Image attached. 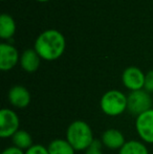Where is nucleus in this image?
<instances>
[{"instance_id":"nucleus-1","label":"nucleus","mask_w":153,"mask_h":154,"mask_svg":"<svg viewBox=\"0 0 153 154\" xmlns=\"http://www.w3.org/2000/svg\"><path fill=\"white\" fill-rule=\"evenodd\" d=\"M66 40L58 29H46L37 37L34 49L40 58L45 61H55L64 54Z\"/></svg>"},{"instance_id":"nucleus-2","label":"nucleus","mask_w":153,"mask_h":154,"mask_svg":"<svg viewBox=\"0 0 153 154\" xmlns=\"http://www.w3.org/2000/svg\"><path fill=\"white\" fill-rule=\"evenodd\" d=\"M66 140L76 151L87 150L93 143V133L86 122L81 120L75 121L66 130Z\"/></svg>"},{"instance_id":"nucleus-3","label":"nucleus","mask_w":153,"mask_h":154,"mask_svg":"<svg viewBox=\"0 0 153 154\" xmlns=\"http://www.w3.org/2000/svg\"><path fill=\"white\" fill-rule=\"evenodd\" d=\"M100 106L106 116H121L127 110V97L120 90H108L101 97Z\"/></svg>"},{"instance_id":"nucleus-4","label":"nucleus","mask_w":153,"mask_h":154,"mask_svg":"<svg viewBox=\"0 0 153 154\" xmlns=\"http://www.w3.org/2000/svg\"><path fill=\"white\" fill-rule=\"evenodd\" d=\"M152 109V97L145 89L130 91L127 95V110L132 116H139Z\"/></svg>"},{"instance_id":"nucleus-5","label":"nucleus","mask_w":153,"mask_h":154,"mask_svg":"<svg viewBox=\"0 0 153 154\" xmlns=\"http://www.w3.org/2000/svg\"><path fill=\"white\" fill-rule=\"evenodd\" d=\"M19 116L14 110L3 108L0 111V136L2 138L13 137L19 130Z\"/></svg>"},{"instance_id":"nucleus-6","label":"nucleus","mask_w":153,"mask_h":154,"mask_svg":"<svg viewBox=\"0 0 153 154\" xmlns=\"http://www.w3.org/2000/svg\"><path fill=\"white\" fill-rule=\"evenodd\" d=\"M135 128L143 142L153 144V108L136 116Z\"/></svg>"},{"instance_id":"nucleus-7","label":"nucleus","mask_w":153,"mask_h":154,"mask_svg":"<svg viewBox=\"0 0 153 154\" xmlns=\"http://www.w3.org/2000/svg\"><path fill=\"white\" fill-rule=\"evenodd\" d=\"M145 75L139 68L135 66L127 67L122 75V82L124 86L130 91H136V90L144 89L145 85Z\"/></svg>"},{"instance_id":"nucleus-8","label":"nucleus","mask_w":153,"mask_h":154,"mask_svg":"<svg viewBox=\"0 0 153 154\" xmlns=\"http://www.w3.org/2000/svg\"><path fill=\"white\" fill-rule=\"evenodd\" d=\"M20 61V56L15 46L10 43L0 44V69L2 71H8L13 69Z\"/></svg>"},{"instance_id":"nucleus-9","label":"nucleus","mask_w":153,"mask_h":154,"mask_svg":"<svg viewBox=\"0 0 153 154\" xmlns=\"http://www.w3.org/2000/svg\"><path fill=\"white\" fill-rule=\"evenodd\" d=\"M8 101L16 108H25L31 103V93L22 85H15L8 90Z\"/></svg>"},{"instance_id":"nucleus-10","label":"nucleus","mask_w":153,"mask_h":154,"mask_svg":"<svg viewBox=\"0 0 153 154\" xmlns=\"http://www.w3.org/2000/svg\"><path fill=\"white\" fill-rule=\"evenodd\" d=\"M125 136L120 130L110 128L102 134V144L111 150H120L125 145Z\"/></svg>"},{"instance_id":"nucleus-11","label":"nucleus","mask_w":153,"mask_h":154,"mask_svg":"<svg viewBox=\"0 0 153 154\" xmlns=\"http://www.w3.org/2000/svg\"><path fill=\"white\" fill-rule=\"evenodd\" d=\"M20 66L26 72H35L40 66L41 58L34 48L25 49L20 56Z\"/></svg>"},{"instance_id":"nucleus-12","label":"nucleus","mask_w":153,"mask_h":154,"mask_svg":"<svg viewBox=\"0 0 153 154\" xmlns=\"http://www.w3.org/2000/svg\"><path fill=\"white\" fill-rule=\"evenodd\" d=\"M16 32V22L14 18L8 14L0 16V37L3 40H10Z\"/></svg>"},{"instance_id":"nucleus-13","label":"nucleus","mask_w":153,"mask_h":154,"mask_svg":"<svg viewBox=\"0 0 153 154\" xmlns=\"http://www.w3.org/2000/svg\"><path fill=\"white\" fill-rule=\"evenodd\" d=\"M47 150L49 154H75L76 150L67 142V140L57 138L49 143L47 146Z\"/></svg>"},{"instance_id":"nucleus-14","label":"nucleus","mask_w":153,"mask_h":154,"mask_svg":"<svg viewBox=\"0 0 153 154\" xmlns=\"http://www.w3.org/2000/svg\"><path fill=\"white\" fill-rule=\"evenodd\" d=\"M13 144L15 147L21 150H27L34 145L32 135L25 130H18L12 137Z\"/></svg>"},{"instance_id":"nucleus-15","label":"nucleus","mask_w":153,"mask_h":154,"mask_svg":"<svg viewBox=\"0 0 153 154\" xmlns=\"http://www.w3.org/2000/svg\"><path fill=\"white\" fill-rule=\"evenodd\" d=\"M118 154H149V151L142 142L128 140L118 150Z\"/></svg>"},{"instance_id":"nucleus-16","label":"nucleus","mask_w":153,"mask_h":154,"mask_svg":"<svg viewBox=\"0 0 153 154\" xmlns=\"http://www.w3.org/2000/svg\"><path fill=\"white\" fill-rule=\"evenodd\" d=\"M25 154H49L46 147L40 144H34L29 149L25 151Z\"/></svg>"},{"instance_id":"nucleus-17","label":"nucleus","mask_w":153,"mask_h":154,"mask_svg":"<svg viewBox=\"0 0 153 154\" xmlns=\"http://www.w3.org/2000/svg\"><path fill=\"white\" fill-rule=\"evenodd\" d=\"M102 142L94 140L93 143L87 148L85 154H103L102 153Z\"/></svg>"},{"instance_id":"nucleus-18","label":"nucleus","mask_w":153,"mask_h":154,"mask_svg":"<svg viewBox=\"0 0 153 154\" xmlns=\"http://www.w3.org/2000/svg\"><path fill=\"white\" fill-rule=\"evenodd\" d=\"M144 89L147 92L151 93L153 92V69L149 70L145 75V85Z\"/></svg>"},{"instance_id":"nucleus-19","label":"nucleus","mask_w":153,"mask_h":154,"mask_svg":"<svg viewBox=\"0 0 153 154\" xmlns=\"http://www.w3.org/2000/svg\"><path fill=\"white\" fill-rule=\"evenodd\" d=\"M1 154H25V153L23 152V150H21V149L17 148V147H15V146H12V147H8V148L4 149Z\"/></svg>"},{"instance_id":"nucleus-20","label":"nucleus","mask_w":153,"mask_h":154,"mask_svg":"<svg viewBox=\"0 0 153 154\" xmlns=\"http://www.w3.org/2000/svg\"><path fill=\"white\" fill-rule=\"evenodd\" d=\"M36 1H38V2H48V1H50V0H36Z\"/></svg>"},{"instance_id":"nucleus-21","label":"nucleus","mask_w":153,"mask_h":154,"mask_svg":"<svg viewBox=\"0 0 153 154\" xmlns=\"http://www.w3.org/2000/svg\"><path fill=\"white\" fill-rule=\"evenodd\" d=\"M1 1H5V0H1Z\"/></svg>"}]
</instances>
